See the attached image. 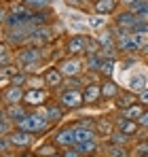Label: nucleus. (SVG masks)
I'll return each mask as SVG.
<instances>
[{"label":"nucleus","instance_id":"1","mask_svg":"<svg viewBox=\"0 0 148 157\" xmlns=\"http://www.w3.org/2000/svg\"><path fill=\"white\" fill-rule=\"evenodd\" d=\"M15 128L25 130V132H32V134H43V132H49L53 125H51L49 119H47V110H45V106H40V108H36V110H30L24 119L15 125Z\"/></svg>","mask_w":148,"mask_h":157},{"label":"nucleus","instance_id":"2","mask_svg":"<svg viewBox=\"0 0 148 157\" xmlns=\"http://www.w3.org/2000/svg\"><path fill=\"white\" fill-rule=\"evenodd\" d=\"M57 102L64 106V110L74 113V110H80L85 106V96H83V89H59V96H57Z\"/></svg>","mask_w":148,"mask_h":157},{"label":"nucleus","instance_id":"3","mask_svg":"<svg viewBox=\"0 0 148 157\" xmlns=\"http://www.w3.org/2000/svg\"><path fill=\"white\" fill-rule=\"evenodd\" d=\"M15 62L19 66L32 64V62H45V49L36 47V45H24V47H19V51L15 53Z\"/></svg>","mask_w":148,"mask_h":157},{"label":"nucleus","instance_id":"4","mask_svg":"<svg viewBox=\"0 0 148 157\" xmlns=\"http://www.w3.org/2000/svg\"><path fill=\"white\" fill-rule=\"evenodd\" d=\"M55 66L59 68V72H61L66 78L68 77H80L83 70H85V62H83L80 57H70V55L61 57Z\"/></svg>","mask_w":148,"mask_h":157},{"label":"nucleus","instance_id":"5","mask_svg":"<svg viewBox=\"0 0 148 157\" xmlns=\"http://www.w3.org/2000/svg\"><path fill=\"white\" fill-rule=\"evenodd\" d=\"M49 96H51L49 87H43V89H25L24 104L30 110H36V108H40V106H45L49 102Z\"/></svg>","mask_w":148,"mask_h":157},{"label":"nucleus","instance_id":"6","mask_svg":"<svg viewBox=\"0 0 148 157\" xmlns=\"http://www.w3.org/2000/svg\"><path fill=\"white\" fill-rule=\"evenodd\" d=\"M87 40H89V36H85V34H74V36H70L66 40V47H64L66 55H70V57L85 55L87 53Z\"/></svg>","mask_w":148,"mask_h":157},{"label":"nucleus","instance_id":"7","mask_svg":"<svg viewBox=\"0 0 148 157\" xmlns=\"http://www.w3.org/2000/svg\"><path fill=\"white\" fill-rule=\"evenodd\" d=\"M24 96H25V87H17V85H6L2 87L0 91V102L2 106H9V104H21L24 102Z\"/></svg>","mask_w":148,"mask_h":157},{"label":"nucleus","instance_id":"8","mask_svg":"<svg viewBox=\"0 0 148 157\" xmlns=\"http://www.w3.org/2000/svg\"><path fill=\"white\" fill-rule=\"evenodd\" d=\"M9 138H11V144H13V149H21V151H28V149L32 147V142H34L36 134L15 128V130L9 134Z\"/></svg>","mask_w":148,"mask_h":157},{"label":"nucleus","instance_id":"9","mask_svg":"<svg viewBox=\"0 0 148 157\" xmlns=\"http://www.w3.org/2000/svg\"><path fill=\"white\" fill-rule=\"evenodd\" d=\"M59 149H66V147H74V130L72 125H64V128H57L53 132V138H51Z\"/></svg>","mask_w":148,"mask_h":157},{"label":"nucleus","instance_id":"10","mask_svg":"<svg viewBox=\"0 0 148 157\" xmlns=\"http://www.w3.org/2000/svg\"><path fill=\"white\" fill-rule=\"evenodd\" d=\"M144 15H138V13H133V11H121V13H117V17H114V26L123 28V30H131V28L135 26L140 19H142Z\"/></svg>","mask_w":148,"mask_h":157},{"label":"nucleus","instance_id":"11","mask_svg":"<svg viewBox=\"0 0 148 157\" xmlns=\"http://www.w3.org/2000/svg\"><path fill=\"white\" fill-rule=\"evenodd\" d=\"M83 96H85V106H93L102 100V81L89 83L83 87Z\"/></svg>","mask_w":148,"mask_h":157},{"label":"nucleus","instance_id":"12","mask_svg":"<svg viewBox=\"0 0 148 157\" xmlns=\"http://www.w3.org/2000/svg\"><path fill=\"white\" fill-rule=\"evenodd\" d=\"M43 77H45V83H47L49 89H59L61 83H64V78H66L61 72H59L57 66H49V68H45V70H43Z\"/></svg>","mask_w":148,"mask_h":157},{"label":"nucleus","instance_id":"13","mask_svg":"<svg viewBox=\"0 0 148 157\" xmlns=\"http://www.w3.org/2000/svg\"><path fill=\"white\" fill-rule=\"evenodd\" d=\"M138 102H140V100H138V94H135V91H131V89H121V91H119V96L114 98V106H117L119 110H125V108L138 104Z\"/></svg>","mask_w":148,"mask_h":157},{"label":"nucleus","instance_id":"14","mask_svg":"<svg viewBox=\"0 0 148 157\" xmlns=\"http://www.w3.org/2000/svg\"><path fill=\"white\" fill-rule=\"evenodd\" d=\"M74 130V147L76 144H83V142H89V140H98V134L93 128H85V125H72Z\"/></svg>","mask_w":148,"mask_h":157},{"label":"nucleus","instance_id":"15","mask_svg":"<svg viewBox=\"0 0 148 157\" xmlns=\"http://www.w3.org/2000/svg\"><path fill=\"white\" fill-rule=\"evenodd\" d=\"M45 110H47V119H49L51 125L61 123V119H64V115H66L64 106L59 104V102H47V104H45Z\"/></svg>","mask_w":148,"mask_h":157},{"label":"nucleus","instance_id":"16","mask_svg":"<svg viewBox=\"0 0 148 157\" xmlns=\"http://www.w3.org/2000/svg\"><path fill=\"white\" fill-rule=\"evenodd\" d=\"M2 108H4L6 117H9V119H11V121H13L15 125H17V123H19L21 119H24L25 115L30 113V108H28L24 102H21V104H9V106H2Z\"/></svg>","mask_w":148,"mask_h":157},{"label":"nucleus","instance_id":"17","mask_svg":"<svg viewBox=\"0 0 148 157\" xmlns=\"http://www.w3.org/2000/svg\"><path fill=\"white\" fill-rule=\"evenodd\" d=\"M117 130V125H114V121L112 119H104V117H99L95 119V134L102 136V138H110L112 134Z\"/></svg>","mask_w":148,"mask_h":157},{"label":"nucleus","instance_id":"18","mask_svg":"<svg viewBox=\"0 0 148 157\" xmlns=\"http://www.w3.org/2000/svg\"><path fill=\"white\" fill-rule=\"evenodd\" d=\"M119 9V0H93V11L99 15H112Z\"/></svg>","mask_w":148,"mask_h":157},{"label":"nucleus","instance_id":"19","mask_svg":"<svg viewBox=\"0 0 148 157\" xmlns=\"http://www.w3.org/2000/svg\"><path fill=\"white\" fill-rule=\"evenodd\" d=\"M114 125H117V130H121L123 134H127V136H135L138 134V130H140V125H138V121H131V119H125L123 115L114 121Z\"/></svg>","mask_w":148,"mask_h":157},{"label":"nucleus","instance_id":"20","mask_svg":"<svg viewBox=\"0 0 148 157\" xmlns=\"http://www.w3.org/2000/svg\"><path fill=\"white\" fill-rule=\"evenodd\" d=\"M119 91H121V87H119L112 78L102 81V100H114V98L119 96Z\"/></svg>","mask_w":148,"mask_h":157},{"label":"nucleus","instance_id":"21","mask_svg":"<svg viewBox=\"0 0 148 157\" xmlns=\"http://www.w3.org/2000/svg\"><path fill=\"white\" fill-rule=\"evenodd\" d=\"M61 149L53 142V140H47V142H43V144H38L36 149H34V155L36 157H53V155H57Z\"/></svg>","mask_w":148,"mask_h":157},{"label":"nucleus","instance_id":"22","mask_svg":"<svg viewBox=\"0 0 148 157\" xmlns=\"http://www.w3.org/2000/svg\"><path fill=\"white\" fill-rule=\"evenodd\" d=\"M129 89L135 91V94H140V91L148 89V78L144 77V75H133V77L129 78Z\"/></svg>","mask_w":148,"mask_h":157},{"label":"nucleus","instance_id":"23","mask_svg":"<svg viewBox=\"0 0 148 157\" xmlns=\"http://www.w3.org/2000/svg\"><path fill=\"white\" fill-rule=\"evenodd\" d=\"M146 110V106L144 104H133V106H129V108H125V110H121V115H123L125 119H131V121H138L140 117H142V113Z\"/></svg>","mask_w":148,"mask_h":157},{"label":"nucleus","instance_id":"24","mask_svg":"<svg viewBox=\"0 0 148 157\" xmlns=\"http://www.w3.org/2000/svg\"><path fill=\"white\" fill-rule=\"evenodd\" d=\"M76 149L80 151V155H87V157H93L99 153V144L98 140H89V142H83V144H76Z\"/></svg>","mask_w":148,"mask_h":157},{"label":"nucleus","instance_id":"25","mask_svg":"<svg viewBox=\"0 0 148 157\" xmlns=\"http://www.w3.org/2000/svg\"><path fill=\"white\" fill-rule=\"evenodd\" d=\"M13 130H15V123L6 117L4 108H0V136H9Z\"/></svg>","mask_w":148,"mask_h":157},{"label":"nucleus","instance_id":"26","mask_svg":"<svg viewBox=\"0 0 148 157\" xmlns=\"http://www.w3.org/2000/svg\"><path fill=\"white\" fill-rule=\"evenodd\" d=\"M43 87H47V83H45V77H43V72H40V75H28V83H25V89H43Z\"/></svg>","mask_w":148,"mask_h":157},{"label":"nucleus","instance_id":"27","mask_svg":"<svg viewBox=\"0 0 148 157\" xmlns=\"http://www.w3.org/2000/svg\"><path fill=\"white\" fill-rule=\"evenodd\" d=\"M114 66H117V59L106 57V59L102 62V66H99V75L106 77V78H112V75H114Z\"/></svg>","mask_w":148,"mask_h":157},{"label":"nucleus","instance_id":"28","mask_svg":"<svg viewBox=\"0 0 148 157\" xmlns=\"http://www.w3.org/2000/svg\"><path fill=\"white\" fill-rule=\"evenodd\" d=\"M25 6H30L32 11H45V9H51L53 0H21Z\"/></svg>","mask_w":148,"mask_h":157},{"label":"nucleus","instance_id":"29","mask_svg":"<svg viewBox=\"0 0 148 157\" xmlns=\"http://www.w3.org/2000/svg\"><path fill=\"white\" fill-rule=\"evenodd\" d=\"M133 136H127V134H123L121 130H114V134L108 138V144H123V147H127V142L131 140Z\"/></svg>","mask_w":148,"mask_h":157},{"label":"nucleus","instance_id":"30","mask_svg":"<svg viewBox=\"0 0 148 157\" xmlns=\"http://www.w3.org/2000/svg\"><path fill=\"white\" fill-rule=\"evenodd\" d=\"M11 62H15V55L11 53V49H9L6 43H0V66H6V64H11Z\"/></svg>","mask_w":148,"mask_h":157},{"label":"nucleus","instance_id":"31","mask_svg":"<svg viewBox=\"0 0 148 157\" xmlns=\"http://www.w3.org/2000/svg\"><path fill=\"white\" fill-rule=\"evenodd\" d=\"M87 24L93 28V30H99V28H106V26H108V19H106V15H99V13H95V15L87 17Z\"/></svg>","mask_w":148,"mask_h":157},{"label":"nucleus","instance_id":"32","mask_svg":"<svg viewBox=\"0 0 148 157\" xmlns=\"http://www.w3.org/2000/svg\"><path fill=\"white\" fill-rule=\"evenodd\" d=\"M108 157H131V155H129V149L123 144H110Z\"/></svg>","mask_w":148,"mask_h":157},{"label":"nucleus","instance_id":"33","mask_svg":"<svg viewBox=\"0 0 148 157\" xmlns=\"http://www.w3.org/2000/svg\"><path fill=\"white\" fill-rule=\"evenodd\" d=\"M133 157H148V138H142L133 147Z\"/></svg>","mask_w":148,"mask_h":157},{"label":"nucleus","instance_id":"34","mask_svg":"<svg viewBox=\"0 0 148 157\" xmlns=\"http://www.w3.org/2000/svg\"><path fill=\"white\" fill-rule=\"evenodd\" d=\"M45 66V62H32V64H25V66H21V70L24 72H28V75H36L40 68Z\"/></svg>","mask_w":148,"mask_h":157},{"label":"nucleus","instance_id":"35","mask_svg":"<svg viewBox=\"0 0 148 157\" xmlns=\"http://www.w3.org/2000/svg\"><path fill=\"white\" fill-rule=\"evenodd\" d=\"M25 83H28V72H24V70L11 78V85H17V87H25Z\"/></svg>","mask_w":148,"mask_h":157},{"label":"nucleus","instance_id":"36","mask_svg":"<svg viewBox=\"0 0 148 157\" xmlns=\"http://www.w3.org/2000/svg\"><path fill=\"white\" fill-rule=\"evenodd\" d=\"M9 151H13L11 138H9V136H0V155H2V153H9Z\"/></svg>","mask_w":148,"mask_h":157},{"label":"nucleus","instance_id":"37","mask_svg":"<svg viewBox=\"0 0 148 157\" xmlns=\"http://www.w3.org/2000/svg\"><path fill=\"white\" fill-rule=\"evenodd\" d=\"M59 153H61V157H80V151H78L76 147H66V149H61Z\"/></svg>","mask_w":148,"mask_h":157},{"label":"nucleus","instance_id":"38","mask_svg":"<svg viewBox=\"0 0 148 157\" xmlns=\"http://www.w3.org/2000/svg\"><path fill=\"white\" fill-rule=\"evenodd\" d=\"M138 125H140V128H144V130H148V108L142 113V117L138 119Z\"/></svg>","mask_w":148,"mask_h":157},{"label":"nucleus","instance_id":"39","mask_svg":"<svg viewBox=\"0 0 148 157\" xmlns=\"http://www.w3.org/2000/svg\"><path fill=\"white\" fill-rule=\"evenodd\" d=\"M138 100H140V104H144L148 108V89H144V91L138 94Z\"/></svg>","mask_w":148,"mask_h":157},{"label":"nucleus","instance_id":"40","mask_svg":"<svg viewBox=\"0 0 148 157\" xmlns=\"http://www.w3.org/2000/svg\"><path fill=\"white\" fill-rule=\"evenodd\" d=\"M6 17H9V9H4V6L0 4V26L6 24Z\"/></svg>","mask_w":148,"mask_h":157},{"label":"nucleus","instance_id":"41","mask_svg":"<svg viewBox=\"0 0 148 157\" xmlns=\"http://www.w3.org/2000/svg\"><path fill=\"white\" fill-rule=\"evenodd\" d=\"M83 2H85V0H66V4H68V6H80Z\"/></svg>","mask_w":148,"mask_h":157},{"label":"nucleus","instance_id":"42","mask_svg":"<svg viewBox=\"0 0 148 157\" xmlns=\"http://www.w3.org/2000/svg\"><path fill=\"white\" fill-rule=\"evenodd\" d=\"M21 157H36V155H34V151H32V153H24Z\"/></svg>","mask_w":148,"mask_h":157},{"label":"nucleus","instance_id":"43","mask_svg":"<svg viewBox=\"0 0 148 157\" xmlns=\"http://www.w3.org/2000/svg\"><path fill=\"white\" fill-rule=\"evenodd\" d=\"M121 2H123L125 6H127V4H131V2H135V0H121Z\"/></svg>","mask_w":148,"mask_h":157},{"label":"nucleus","instance_id":"44","mask_svg":"<svg viewBox=\"0 0 148 157\" xmlns=\"http://www.w3.org/2000/svg\"><path fill=\"white\" fill-rule=\"evenodd\" d=\"M53 157H61V153H57V155H53Z\"/></svg>","mask_w":148,"mask_h":157},{"label":"nucleus","instance_id":"45","mask_svg":"<svg viewBox=\"0 0 148 157\" xmlns=\"http://www.w3.org/2000/svg\"><path fill=\"white\" fill-rule=\"evenodd\" d=\"M80 157H87V155H80Z\"/></svg>","mask_w":148,"mask_h":157}]
</instances>
